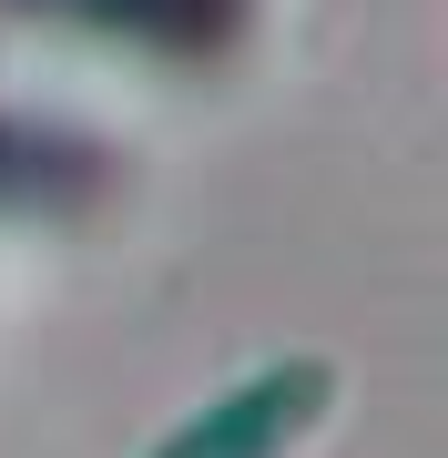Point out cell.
Instances as JSON below:
<instances>
[{
  "label": "cell",
  "instance_id": "1",
  "mask_svg": "<svg viewBox=\"0 0 448 458\" xmlns=\"http://www.w3.org/2000/svg\"><path fill=\"white\" fill-rule=\"evenodd\" d=\"M336 397H347L336 357H316V346H285V357L245 367L224 397L183 408V418H173L143 458H296L316 428L336 418Z\"/></svg>",
  "mask_w": 448,
  "mask_h": 458
},
{
  "label": "cell",
  "instance_id": "2",
  "mask_svg": "<svg viewBox=\"0 0 448 458\" xmlns=\"http://www.w3.org/2000/svg\"><path fill=\"white\" fill-rule=\"evenodd\" d=\"M62 11L102 21V31H173V41H204L224 0H62Z\"/></svg>",
  "mask_w": 448,
  "mask_h": 458
}]
</instances>
